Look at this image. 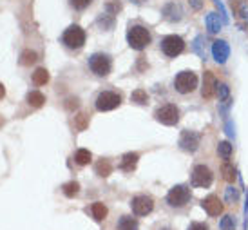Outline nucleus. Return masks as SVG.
<instances>
[{
    "label": "nucleus",
    "mask_w": 248,
    "mask_h": 230,
    "mask_svg": "<svg viewBox=\"0 0 248 230\" xmlns=\"http://www.w3.org/2000/svg\"><path fill=\"white\" fill-rule=\"evenodd\" d=\"M151 40H152L151 31L145 28V26L134 24V26H131V28L127 29V44L132 49H136V51H143L151 44Z\"/></svg>",
    "instance_id": "1"
},
{
    "label": "nucleus",
    "mask_w": 248,
    "mask_h": 230,
    "mask_svg": "<svg viewBox=\"0 0 248 230\" xmlns=\"http://www.w3.org/2000/svg\"><path fill=\"white\" fill-rule=\"evenodd\" d=\"M198 87V75L192 71H181L174 78V89L179 94H190Z\"/></svg>",
    "instance_id": "2"
},
{
    "label": "nucleus",
    "mask_w": 248,
    "mask_h": 230,
    "mask_svg": "<svg viewBox=\"0 0 248 230\" xmlns=\"http://www.w3.org/2000/svg\"><path fill=\"white\" fill-rule=\"evenodd\" d=\"M62 44L69 49H82L85 44V31L80 26H69L63 31Z\"/></svg>",
    "instance_id": "3"
},
{
    "label": "nucleus",
    "mask_w": 248,
    "mask_h": 230,
    "mask_svg": "<svg viewBox=\"0 0 248 230\" xmlns=\"http://www.w3.org/2000/svg\"><path fill=\"white\" fill-rule=\"evenodd\" d=\"M154 118L158 120L159 123H163V125H169V127L176 125L179 122L178 105H174V104L161 105V107H158V109L154 111Z\"/></svg>",
    "instance_id": "4"
},
{
    "label": "nucleus",
    "mask_w": 248,
    "mask_h": 230,
    "mask_svg": "<svg viewBox=\"0 0 248 230\" xmlns=\"http://www.w3.org/2000/svg\"><path fill=\"white\" fill-rule=\"evenodd\" d=\"M190 188L186 187V185H176L169 190V194H167V203L174 207V209H181V207H185L186 203L190 201Z\"/></svg>",
    "instance_id": "5"
},
{
    "label": "nucleus",
    "mask_w": 248,
    "mask_h": 230,
    "mask_svg": "<svg viewBox=\"0 0 248 230\" xmlns=\"http://www.w3.org/2000/svg\"><path fill=\"white\" fill-rule=\"evenodd\" d=\"M89 69L96 75V77H107L112 69V62L110 56L104 53H94L89 56Z\"/></svg>",
    "instance_id": "6"
},
{
    "label": "nucleus",
    "mask_w": 248,
    "mask_h": 230,
    "mask_svg": "<svg viewBox=\"0 0 248 230\" xmlns=\"http://www.w3.org/2000/svg\"><path fill=\"white\" fill-rule=\"evenodd\" d=\"M183 49H185V40L178 35H169L161 40V51L169 58H176L178 55L183 53Z\"/></svg>",
    "instance_id": "7"
},
{
    "label": "nucleus",
    "mask_w": 248,
    "mask_h": 230,
    "mask_svg": "<svg viewBox=\"0 0 248 230\" xmlns=\"http://www.w3.org/2000/svg\"><path fill=\"white\" fill-rule=\"evenodd\" d=\"M120 104H122V96H120L118 92H114V91L100 92V94L96 96V102H94V105H96V109L100 112L112 111V109L120 107Z\"/></svg>",
    "instance_id": "8"
},
{
    "label": "nucleus",
    "mask_w": 248,
    "mask_h": 230,
    "mask_svg": "<svg viewBox=\"0 0 248 230\" xmlns=\"http://www.w3.org/2000/svg\"><path fill=\"white\" fill-rule=\"evenodd\" d=\"M214 182V174L212 170L207 167V165H196L192 170V187H201L207 188L210 187Z\"/></svg>",
    "instance_id": "9"
},
{
    "label": "nucleus",
    "mask_w": 248,
    "mask_h": 230,
    "mask_svg": "<svg viewBox=\"0 0 248 230\" xmlns=\"http://www.w3.org/2000/svg\"><path fill=\"white\" fill-rule=\"evenodd\" d=\"M131 209L136 216H147L154 209V199L151 196H136V198H132Z\"/></svg>",
    "instance_id": "10"
},
{
    "label": "nucleus",
    "mask_w": 248,
    "mask_h": 230,
    "mask_svg": "<svg viewBox=\"0 0 248 230\" xmlns=\"http://www.w3.org/2000/svg\"><path fill=\"white\" fill-rule=\"evenodd\" d=\"M201 141V134L196 131H183L179 136V147L186 153H196Z\"/></svg>",
    "instance_id": "11"
},
{
    "label": "nucleus",
    "mask_w": 248,
    "mask_h": 230,
    "mask_svg": "<svg viewBox=\"0 0 248 230\" xmlns=\"http://www.w3.org/2000/svg\"><path fill=\"white\" fill-rule=\"evenodd\" d=\"M217 92V80L214 77L212 71H205L203 75V87H201V96L205 100H210V98L216 96Z\"/></svg>",
    "instance_id": "12"
},
{
    "label": "nucleus",
    "mask_w": 248,
    "mask_h": 230,
    "mask_svg": "<svg viewBox=\"0 0 248 230\" xmlns=\"http://www.w3.org/2000/svg\"><path fill=\"white\" fill-rule=\"evenodd\" d=\"M201 205H203V209H205V212H207L208 216H219L221 212H223V201L216 194L207 196L201 201Z\"/></svg>",
    "instance_id": "13"
},
{
    "label": "nucleus",
    "mask_w": 248,
    "mask_h": 230,
    "mask_svg": "<svg viewBox=\"0 0 248 230\" xmlns=\"http://www.w3.org/2000/svg\"><path fill=\"white\" fill-rule=\"evenodd\" d=\"M161 15L169 22H179L183 18V9H181L178 2H167L163 9H161Z\"/></svg>",
    "instance_id": "14"
},
{
    "label": "nucleus",
    "mask_w": 248,
    "mask_h": 230,
    "mask_svg": "<svg viewBox=\"0 0 248 230\" xmlns=\"http://www.w3.org/2000/svg\"><path fill=\"white\" fill-rule=\"evenodd\" d=\"M230 56V47L225 40H216L212 44V58L217 63H225Z\"/></svg>",
    "instance_id": "15"
},
{
    "label": "nucleus",
    "mask_w": 248,
    "mask_h": 230,
    "mask_svg": "<svg viewBox=\"0 0 248 230\" xmlns=\"http://www.w3.org/2000/svg\"><path fill=\"white\" fill-rule=\"evenodd\" d=\"M205 26H207L208 33L216 35V33H219V31H221L223 20H221L219 15L216 13V11H210V13H207V16H205Z\"/></svg>",
    "instance_id": "16"
},
{
    "label": "nucleus",
    "mask_w": 248,
    "mask_h": 230,
    "mask_svg": "<svg viewBox=\"0 0 248 230\" xmlns=\"http://www.w3.org/2000/svg\"><path fill=\"white\" fill-rule=\"evenodd\" d=\"M138 160H140V154L138 153H127L124 154V158H122V163H120V169L125 170V172H132L136 165H138Z\"/></svg>",
    "instance_id": "17"
},
{
    "label": "nucleus",
    "mask_w": 248,
    "mask_h": 230,
    "mask_svg": "<svg viewBox=\"0 0 248 230\" xmlns=\"http://www.w3.org/2000/svg\"><path fill=\"white\" fill-rule=\"evenodd\" d=\"M107 214H109V210H107V207H105L104 203H93L91 205V216L94 217V221H104L105 217H107Z\"/></svg>",
    "instance_id": "18"
},
{
    "label": "nucleus",
    "mask_w": 248,
    "mask_h": 230,
    "mask_svg": "<svg viewBox=\"0 0 248 230\" xmlns=\"http://www.w3.org/2000/svg\"><path fill=\"white\" fill-rule=\"evenodd\" d=\"M118 230H140V225L132 216H122L118 219Z\"/></svg>",
    "instance_id": "19"
},
{
    "label": "nucleus",
    "mask_w": 248,
    "mask_h": 230,
    "mask_svg": "<svg viewBox=\"0 0 248 230\" xmlns=\"http://www.w3.org/2000/svg\"><path fill=\"white\" fill-rule=\"evenodd\" d=\"M221 174H223V178H225V180H227L228 183L235 182V178H237L234 165H232V163H230L228 160H225V163L221 165Z\"/></svg>",
    "instance_id": "20"
},
{
    "label": "nucleus",
    "mask_w": 248,
    "mask_h": 230,
    "mask_svg": "<svg viewBox=\"0 0 248 230\" xmlns=\"http://www.w3.org/2000/svg\"><path fill=\"white\" fill-rule=\"evenodd\" d=\"M94 172H96L100 178H107V176L112 172V165H110L109 160H100L94 165Z\"/></svg>",
    "instance_id": "21"
},
{
    "label": "nucleus",
    "mask_w": 248,
    "mask_h": 230,
    "mask_svg": "<svg viewBox=\"0 0 248 230\" xmlns=\"http://www.w3.org/2000/svg\"><path fill=\"white\" fill-rule=\"evenodd\" d=\"M28 104L31 105V107L38 109V107H42V105L46 104V96H44L40 91H31L28 94Z\"/></svg>",
    "instance_id": "22"
},
{
    "label": "nucleus",
    "mask_w": 248,
    "mask_h": 230,
    "mask_svg": "<svg viewBox=\"0 0 248 230\" xmlns=\"http://www.w3.org/2000/svg\"><path fill=\"white\" fill-rule=\"evenodd\" d=\"M91 160H93V154L87 149H78L75 153V161L78 165H87V163H91Z\"/></svg>",
    "instance_id": "23"
},
{
    "label": "nucleus",
    "mask_w": 248,
    "mask_h": 230,
    "mask_svg": "<svg viewBox=\"0 0 248 230\" xmlns=\"http://www.w3.org/2000/svg\"><path fill=\"white\" fill-rule=\"evenodd\" d=\"M47 82H49L47 69H44V67H38V69L33 73V84H35V85H46Z\"/></svg>",
    "instance_id": "24"
},
{
    "label": "nucleus",
    "mask_w": 248,
    "mask_h": 230,
    "mask_svg": "<svg viewBox=\"0 0 248 230\" xmlns=\"http://www.w3.org/2000/svg\"><path fill=\"white\" fill-rule=\"evenodd\" d=\"M234 153V149L230 145V141H219V145H217V154H219V158L223 160H230V156Z\"/></svg>",
    "instance_id": "25"
},
{
    "label": "nucleus",
    "mask_w": 248,
    "mask_h": 230,
    "mask_svg": "<svg viewBox=\"0 0 248 230\" xmlns=\"http://www.w3.org/2000/svg\"><path fill=\"white\" fill-rule=\"evenodd\" d=\"M131 100L138 105H147L149 104V94H147L145 89H136V91L131 94Z\"/></svg>",
    "instance_id": "26"
},
{
    "label": "nucleus",
    "mask_w": 248,
    "mask_h": 230,
    "mask_svg": "<svg viewBox=\"0 0 248 230\" xmlns=\"http://www.w3.org/2000/svg\"><path fill=\"white\" fill-rule=\"evenodd\" d=\"M62 192L67 198H75V196H78V192H80V183L78 182H69V183H65L62 187Z\"/></svg>",
    "instance_id": "27"
},
{
    "label": "nucleus",
    "mask_w": 248,
    "mask_h": 230,
    "mask_svg": "<svg viewBox=\"0 0 248 230\" xmlns=\"http://www.w3.org/2000/svg\"><path fill=\"white\" fill-rule=\"evenodd\" d=\"M217 98H219V102L223 104H228L230 102V87L227 84H217Z\"/></svg>",
    "instance_id": "28"
},
{
    "label": "nucleus",
    "mask_w": 248,
    "mask_h": 230,
    "mask_svg": "<svg viewBox=\"0 0 248 230\" xmlns=\"http://www.w3.org/2000/svg\"><path fill=\"white\" fill-rule=\"evenodd\" d=\"M75 127L78 129V131H85V129L89 127V116H87L85 112L76 114L75 116Z\"/></svg>",
    "instance_id": "29"
},
{
    "label": "nucleus",
    "mask_w": 248,
    "mask_h": 230,
    "mask_svg": "<svg viewBox=\"0 0 248 230\" xmlns=\"http://www.w3.org/2000/svg\"><path fill=\"white\" fill-rule=\"evenodd\" d=\"M219 229L221 230H235V217L232 216V214L223 216L219 221Z\"/></svg>",
    "instance_id": "30"
},
{
    "label": "nucleus",
    "mask_w": 248,
    "mask_h": 230,
    "mask_svg": "<svg viewBox=\"0 0 248 230\" xmlns=\"http://www.w3.org/2000/svg\"><path fill=\"white\" fill-rule=\"evenodd\" d=\"M98 24H100L104 29H110L112 26H114V15H110V13H107V11H105V13L100 15Z\"/></svg>",
    "instance_id": "31"
},
{
    "label": "nucleus",
    "mask_w": 248,
    "mask_h": 230,
    "mask_svg": "<svg viewBox=\"0 0 248 230\" xmlns=\"http://www.w3.org/2000/svg\"><path fill=\"white\" fill-rule=\"evenodd\" d=\"M36 62V53L35 51H24L20 55V63L22 65H31V63H35Z\"/></svg>",
    "instance_id": "32"
},
{
    "label": "nucleus",
    "mask_w": 248,
    "mask_h": 230,
    "mask_svg": "<svg viewBox=\"0 0 248 230\" xmlns=\"http://www.w3.org/2000/svg\"><path fill=\"white\" fill-rule=\"evenodd\" d=\"M225 198H227V203H232V205H234V203L239 199V192H237V188L228 187L227 188V196H225Z\"/></svg>",
    "instance_id": "33"
},
{
    "label": "nucleus",
    "mask_w": 248,
    "mask_h": 230,
    "mask_svg": "<svg viewBox=\"0 0 248 230\" xmlns=\"http://www.w3.org/2000/svg\"><path fill=\"white\" fill-rule=\"evenodd\" d=\"M120 9H122V4L118 0H110V2H107V6H105V11L110 15H118Z\"/></svg>",
    "instance_id": "34"
},
{
    "label": "nucleus",
    "mask_w": 248,
    "mask_h": 230,
    "mask_svg": "<svg viewBox=\"0 0 248 230\" xmlns=\"http://www.w3.org/2000/svg\"><path fill=\"white\" fill-rule=\"evenodd\" d=\"M91 2H93V0H69L71 6L75 7V9H78V11H82V9H85V7H89Z\"/></svg>",
    "instance_id": "35"
},
{
    "label": "nucleus",
    "mask_w": 248,
    "mask_h": 230,
    "mask_svg": "<svg viewBox=\"0 0 248 230\" xmlns=\"http://www.w3.org/2000/svg\"><path fill=\"white\" fill-rule=\"evenodd\" d=\"M214 4H216V7L219 9V15H221V20L227 24L228 18H227V11H225V7H223V4H221V0H214Z\"/></svg>",
    "instance_id": "36"
},
{
    "label": "nucleus",
    "mask_w": 248,
    "mask_h": 230,
    "mask_svg": "<svg viewBox=\"0 0 248 230\" xmlns=\"http://www.w3.org/2000/svg\"><path fill=\"white\" fill-rule=\"evenodd\" d=\"M76 107H78V98H69V100L65 102V109H67V111H75Z\"/></svg>",
    "instance_id": "37"
},
{
    "label": "nucleus",
    "mask_w": 248,
    "mask_h": 230,
    "mask_svg": "<svg viewBox=\"0 0 248 230\" xmlns=\"http://www.w3.org/2000/svg\"><path fill=\"white\" fill-rule=\"evenodd\" d=\"M188 230H210V229H208V225H205V223H198V221H194V223H190Z\"/></svg>",
    "instance_id": "38"
},
{
    "label": "nucleus",
    "mask_w": 248,
    "mask_h": 230,
    "mask_svg": "<svg viewBox=\"0 0 248 230\" xmlns=\"http://www.w3.org/2000/svg\"><path fill=\"white\" fill-rule=\"evenodd\" d=\"M188 4H190V7H192V9L200 11L201 7H203V0H188Z\"/></svg>",
    "instance_id": "39"
},
{
    "label": "nucleus",
    "mask_w": 248,
    "mask_h": 230,
    "mask_svg": "<svg viewBox=\"0 0 248 230\" xmlns=\"http://www.w3.org/2000/svg\"><path fill=\"white\" fill-rule=\"evenodd\" d=\"M239 15H241L243 20L248 22V4H243V6L239 7Z\"/></svg>",
    "instance_id": "40"
},
{
    "label": "nucleus",
    "mask_w": 248,
    "mask_h": 230,
    "mask_svg": "<svg viewBox=\"0 0 248 230\" xmlns=\"http://www.w3.org/2000/svg\"><path fill=\"white\" fill-rule=\"evenodd\" d=\"M4 96H6V87L0 84V100H2Z\"/></svg>",
    "instance_id": "41"
},
{
    "label": "nucleus",
    "mask_w": 248,
    "mask_h": 230,
    "mask_svg": "<svg viewBox=\"0 0 248 230\" xmlns=\"http://www.w3.org/2000/svg\"><path fill=\"white\" fill-rule=\"evenodd\" d=\"M131 2H134V4H143L145 0H131Z\"/></svg>",
    "instance_id": "42"
}]
</instances>
